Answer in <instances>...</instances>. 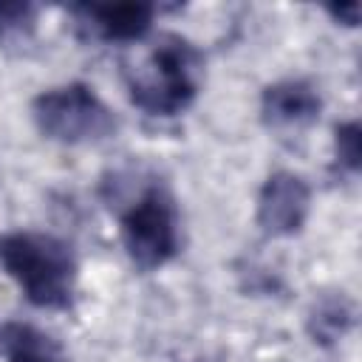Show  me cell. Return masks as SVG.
Masks as SVG:
<instances>
[{
	"instance_id": "1",
	"label": "cell",
	"mask_w": 362,
	"mask_h": 362,
	"mask_svg": "<svg viewBox=\"0 0 362 362\" xmlns=\"http://www.w3.org/2000/svg\"><path fill=\"white\" fill-rule=\"evenodd\" d=\"M0 266L37 308H68L76 291V257L48 232L0 235Z\"/></svg>"
},
{
	"instance_id": "2",
	"label": "cell",
	"mask_w": 362,
	"mask_h": 362,
	"mask_svg": "<svg viewBox=\"0 0 362 362\" xmlns=\"http://www.w3.org/2000/svg\"><path fill=\"white\" fill-rule=\"evenodd\" d=\"M201 71L198 48L178 34H164L130 74V99L150 116H178L195 102Z\"/></svg>"
},
{
	"instance_id": "3",
	"label": "cell",
	"mask_w": 362,
	"mask_h": 362,
	"mask_svg": "<svg viewBox=\"0 0 362 362\" xmlns=\"http://www.w3.org/2000/svg\"><path fill=\"white\" fill-rule=\"evenodd\" d=\"M37 130L59 144H90L102 141L116 130L113 110L82 82L59 85L40 93L31 105Z\"/></svg>"
},
{
	"instance_id": "4",
	"label": "cell",
	"mask_w": 362,
	"mask_h": 362,
	"mask_svg": "<svg viewBox=\"0 0 362 362\" xmlns=\"http://www.w3.org/2000/svg\"><path fill=\"white\" fill-rule=\"evenodd\" d=\"M122 243L141 272H156L178 252V218L170 192L161 184L147 187L122 215Z\"/></svg>"
},
{
	"instance_id": "5",
	"label": "cell",
	"mask_w": 362,
	"mask_h": 362,
	"mask_svg": "<svg viewBox=\"0 0 362 362\" xmlns=\"http://www.w3.org/2000/svg\"><path fill=\"white\" fill-rule=\"evenodd\" d=\"M311 209V189L294 173H272L257 195V226L272 238H291Z\"/></svg>"
},
{
	"instance_id": "6",
	"label": "cell",
	"mask_w": 362,
	"mask_h": 362,
	"mask_svg": "<svg viewBox=\"0 0 362 362\" xmlns=\"http://www.w3.org/2000/svg\"><path fill=\"white\" fill-rule=\"evenodd\" d=\"M76 23L105 42H139L153 25L150 3H79L71 8Z\"/></svg>"
},
{
	"instance_id": "7",
	"label": "cell",
	"mask_w": 362,
	"mask_h": 362,
	"mask_svg": "<svg viewBox=\"0 0 362 362\" xmlns=\"http://www.w3.org/2000/svg\"><path fill=\"white\" fill-rule=\"evenodd\" d=\"M322 110V99L314 90V85L303 79H283L263 90L260 96V116L266 127L283 130V127H305L317 122Z\"/></svg>"
},
{
	"instance_id": "8",
	"label": "cell",
	"mask_w": 362,
	"mask_h": 362,
	"mask_svg": "<svg viewBox=\"0 0 362 362\" xmlns=\"http://www.w3.org/2000/svg\"><path fill=\"white\" fill-rule=\"evenodd\" d=\"M0 354L6 362H65L59 342L31 322H0Z\"/></svg>"
},
{
	"instance_id": "9",
	"label": "cell",
	"mask_w": 362,
	"mask_h": 362,
	"mask_svg": "<svg viewBox=\"0 0 362 362\" xmlns=\"http://www.w3.org/2000/svg\"><path fill=\"white\" fill-rule=\"evenodd\" d=\"M351 322H354V308H351V303H348L345 297H328V300H322V303L311 311V317H308V331H311L314 342L331 345V342H337V339L351 328Z\"/></svg>"
},
{
	"instance_id": "10",
	"label": "cell",
	"mask_w": 362,
	"mask_h": 362,
	"mask_svg": "<svg viewBox=\"0 0 362 362\" xmlns=\"http://www.w3.org/2000/svg\"><path fill=\"white\" fill-rule=\"evenodd\" d=\"M34 20L31 3H0V48H23L34 37Z\"/></svg>"
},
{
	"instance_id": "11",
	"label": "cell",
	"mask_w": 362,
	"mask_h": 362,
	"mask_svg": "<svg viewBox=\"0 0 362 362\" xmlns=\"http://www.w3.org/2000/svg\"><path fill=\"white\" fill-rule=\"evenodd\" d=\"M334 153L339 167L348 173H359L362 167V130L359 122H342L334 127Z\"/></svg>"
},
{
	"instance_id": "12",
	"label": "cell",
	"mask_w": 362,
	"mask_h": 362,
	"mask_svg": "<svg viewBox=\"0 0 362 362\" xmlns=\"http://www.w3.org/2000/svg\"><path fill=\"white\" fill-rule=\"evenodd\" d=\"M325 11L337 20V23H342V25H348V28H354L356 23H359V3H339V6H325Z\"/></svg>"
}]
</instances>
